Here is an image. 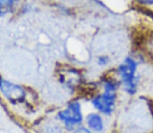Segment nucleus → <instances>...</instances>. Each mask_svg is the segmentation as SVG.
Listing matches in <instances>:
<instances>
[{
	"mask_svg": "<svg viewBox=\"0 0 153 133\" xmlns=\"http://www.w3.org/2000/svg\"><path fill=\"white\" fill-rule=\"evenodd\" d=\"M102 92L92 98V105L96 110L107 117H111L116 110L118 100V89L120 83L115 75H105L101 78Z\"/></svg>",
	"mask_w": 153,
	"mask_h": 133,
	"instance_id": "f257e3e1",
	"label": "nucleus"
},
{
	"mask_svg": "<svg viewBox=\"0 0 153 133\" xmlns=\"http://www.w3.org/2000/svg\"><path fill=\"white\" fill-rule=\"evenodd\" d=\"M137 61L131 56H127L115 69V76L123 91L129 96L137 94L140 84V76L137 74Z\"/></svg>",
	"mask_w": 153,
	"mask_h": 133,
	"instance_id": "f03ea898",
	"label": "nucleus"
},
{
	"mask_svg": "<svg viewBox=\"0 0 153 133\" xmlns=\"http://www.w3.org/2000/svg\"><path fill=\"white\" fill-rule=\"evenodd\" d=\"M59 119L65 124L67 128L71 129L74 126H78L82 123V111L79 101L74 100L69 103L66 109L59 112Z\"/></svg>",
	"mask_w": 153,
	"mask_h": 133,
	"instance_id": "7ed1b4c3",
	"label": "nucleus"
},
{
	"mask_svg": "<svg viewBox=\"0 0 153 133\" xmlns=\"http://www.w3.org/2000/svg\"><path fill=\"white\" fill-rule=\"evenodd\" d=\"M0 91L3 96L12 103H20L25 99V91L22 86L4 80L0 77Z\"/></svg>",
	"mask_w": 153,
	"mask_h": 133,
	"instance_id": "20e7f679",
	"label": "nucleus"
},
{
	"mask_svg": "<svg viewBox=\"0 0 153 133\" xmlns=\"http://www.w3.org/2000/svg\"><path fill=\"white\" fill-rule=\"evenodd\" d=\"M61 81L64 84L68 85L69 87H75L80 84L81 74L73 68H66L59 73Z\"/></svg>",
	"mask_w": 153,
	"mask_h": 133,
	"instance_id": "39448f33",
	"label": "nucleus"
},
{
	"mask_svg": "<svg viewBox=\"0 0 153 133\" xmlns=\"http://www.w3.org/2000/svg\"><path fill=\"white\" fill-rule=\"evenodd\" d=\"M87 125L92 132L102 133L105 129L104 120L102 115L96 112H92L87 115Z\"/></svg>",
	"mask_w": 153,
	"mask_h": 133,
	"instance_id": "423d86ee",
	"label": "nucleus"
},
{
	"mask_svg": "<svg viewBox=\"0 0 153 133\" xmlns=\"http://www.w3.org/2000/svg\"><path fill=\"white\" fill-rule=\"evenodd\" d=\"M111 64V58L106 55H101L97 58V65L99 66H106Z\"/></svg>",
	"mask_w": 153,
	"mask_h": 133,
	"instance_id": "0eeeda50",
	"label": "nucleus"
},
{
	"mask_svg": "<svg viewBox=\"0 0 153 133\" xmlns=\"http://www.w3.org/2000/svg\"><path fill=\"white\" fill-rule=\"evenodd\" d=\"M142 6H153V0H135Z\"/></svg>",
	"mask_w": 153,
	"mask_h": 133,
	"instance_id": "6e6552de",
	"label": "nucleus"
},
{
	"mask_svg": "<svg viewBox=\"0 0 153 133\" xmlns=\"http://www.w3.org/2000/svg\"><path fill=\"white\" fill-rule=\"evenodd\" d=\"M16 0H0V6H3V7H6V6L12 5Z\"/></svg>",
	"mask_w": 153,
	"mask_h": 133,
	"instance_id": "1a4fd4ad",
	"label": "nucleus"
},
{
	"mask_svg": "<svg viewBox=\"0 0 153 133\" xmlns=\"http://www.w3.org/2000/svg\"><path fill=\"white\" fill-rule=\"evenodd\" d=\"M74 133H92L91 130L89 128H85V127H79L77 128L76 130L74 131Z\"/></svg>",
	"mask_w": 153,
	"mask_h": 133,
	"instance_id": "9d476101",
	"label": "nucleus"
},
{
	"mask_svg": "<svg viewBox=\"0 0 153 133\" xmlns=\"http://www.w3.org/2000/svg\"><path fill=\"white\" fill-rule=\"evenodd\" d=\"M121 133H149V132L139 131V130H133V129H126L124 132H121Z\"/></svg>",
	"mask_w": 153,
	"mask_h": 133,
	"instance_id": "9b49d317",
	"label": "nucleus"
}]
</instances>
